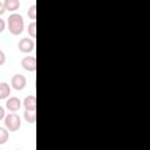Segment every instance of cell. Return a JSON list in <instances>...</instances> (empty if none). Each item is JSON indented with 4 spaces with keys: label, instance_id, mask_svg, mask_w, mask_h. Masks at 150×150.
Instances as JSON below:
<instances>
[{
    "label": "cell",
    "instance_id": "6da1fadb",
    "mask_svg": "<svg viewBox=\"0 0 150 150\" xmlns=\"http://www.w3.org/2000/svg\"><path fill=\"white\" fill-rule=\"evenodd\" d=\"M7 29L13 35H20L25 29L23 16L19 13H12L7 18Z\"/></svg>",
    "mask_w": 150,
    "mask_h": 150
},
{
    "label": "cell",
    "instance_id": "7a4b0ae2",
    "mask_svg": "<svg viewBox=\"0 0 150 150\" xmlns=\"http://www.w3.org/2000/svg\"><path fill=\"white\" fill-rule=\"evenodd\" d=\"M4 123L5 128L8 131H16L21 128V118L15 112H9L8 115H6L4 118Z\"/></svg>",
    "mask_w": 150,
    "mask_h": 150
},
{
    "label": "cell",
    "instance_id": "3957f363",
    "mask_svg": "<svg viewBox=\"0 0 150 150\" xmlns=\"http://www.w3.org/2000/svg\"><path fill=\"white\" fill-rule=\"evenodd\" d=\"M26 84H27V79L22 74H15L11 79V86H12V88L15 89V90H18V91L25 89Z\"/></svg>",
    "mask_w": 150,
    "mask_h": 150
},
{
    "label": "cell",
    "instance_id": "277c9868",
    "mask_svg": "<svg viewBox=\"0 0 150 150\" xmlns=\"http://www.w3.org/2000/svg\"><path fill=\"white\" fill-rule=\"evenodd\" d=\"M18 47H19V50H20L21 53H26V54H27V53H30V52L34 50V48H35V42H34V40L30 39V38H22V39L19 41Z\"/></svg>",
    "mask_w": 150,
    "mask_h": 150
},
{
    "label": "cell",
    "instance_id": "5b68a950",
    "mask_svg": "<svg viewBox=\"0 0 150 150\" xmlns=\"http://www.w3.org/2000/svg\"><path fill=\"white\" fill-rule=\"evenodd\" d=\"M5 105H6L7 110H9L11 112H15V111H18L22 107V102H21V100L19 97L11 96V97H8L6 100V104Z\"/></svg>",
    "mask_w": 150,
    "mask_h": 150
},
{
    "label": "cell",
    "instance_id": "8992f818",
    "mask_svg": "<svg viewBox=\"0 0 150 150\" xmlns=\"http://www.w3.org/2000/svg\"><path fill=\"white\" fill-rule=\"evenodd\" d=\"M21 67L27 71H35L36 70V59L34 56H25L21 60Z\"/></svg>",
    "mask_w": 150,
    "mask_h": 150
},
{
    "label": "cell",
    "instance_id": "52a82bcc",
    "mask_svg": "<svg viewBox=\"0 0 150 150\" xmlns=\"http://www.w3.org/2000/svg\"><path fill=\"white\" fill-rule=\"evenodd\" d=\"M22 105L26 111H35L36 109V97L34 95H28L23 98Z\"/></svg>",
    "mask_w": 150,
    "mask_h": 150
},
{
    "label": "cell",
    "instance_id": "ba28073f",
    "mask_svg": "<svg viewBox=\"0 0 150 150\" xmlns=\"http://www.w3.org/2000/svg\"><path fill=\"white\" fill-rule=\"evenodd\" d=\"M11 94V87L7 82L0 83V100H7Z\"/></svg>",
    "mask_w": 150,
    "mask_h": 150
},
{
    "label": "cell",
    "instance_id": "9c48e42d",
    "mask_svg": "<svg viewBox=\"0 0 150 150\" xmlns=\"http://www.w3.org/2000/svg\"><path fill=\"white\" fill-rule=\"evenodd\" d=\"M4 5H5L6 11L15 12L20 7V1L19 0H5L4 1Z\"/></svg>",
    "mask_w": 150,
    "mask_h": 150
},
{
    "label": "cell",
    "instance_id": "30bf717a",
    "mask_svg": "<svg viewBox=\"0 0 150 150\" xmlns=\"http://www.w3.org/2000/svg\"><path fill=\"white\" fill-rule=\"evenodd\" d=\"M23 118H25V121H26L27 123L33 124V123H35L36 114H35V111H26V110H25V112H23Z\"/></svg>",
    "mask_w": 150,
    "mask_h": 150
},
{
    "label": "cell",
    "instance_id": "8fae6325",
    "mask_svg": "<svg viewBox=\"0 0 150 150\" xmlns=\"http://www.w3.org/2000/svg\"><path fill=\"white\" fill-rule=\"evenodd\" d=\"M9 137V131L5 127H0V145L5 144L8 141Z\"/></svg>",
    "mask_w": 150,
    "mask_h": 150
},
{
    "label": "cell",
    "instance_id": "7c38bea8",
    "mask_svg": "<svg viewBox=\"0 0 150 150\" xmlns=\"http://www.w3.org/2000/svg\"><path fill=\"white\" fill-rule=\"evenodd\" d=\"M27 30H28V34L30 38H35L36 36V22L35 21H32L28 27H27Z\"/></svg>",
    "mask_w": 150,
    "mask_h": 150
},
{
    "label": "cell",
    "instance_id": "4fadbf2b",
    "mask_svg": "<svg viewBox=\"0 0 150 150\" xmlns=\"http://www.w3.org/2000/svg\"><path fill=\"white\" fill-rule=\"evenodd\" d=\"M27 14H28V18L29 19H32L33 21H35V19H36V5H32L28 8Z\"/></svg>",
    "mask_w": 150,
    "mask_h": 150
},
{
    "label": "cell",
    "instance_id": "5bb4252c",
    "mask_svg": "<svg viewBox=\"0 0 150 150\" xmlns=\"http://www.w3.org/2000/svg\"><path fill=\"white\" fill-rule=\"evenodd\" d=\"M5 62H6V54L4 50L0 49V66H2Z\"/></svg>",
    "mask_w": 150,
    "mask_h": 150
},
{
    "label": "cell",
    "instance_id": "9a60e30c",
    "mask_svg": "<svg viewBox=\"0 0 150 150\" xmlns=\"http://www.w3.org/2000/svg\"><path fill=\"white\" fill-rule=\"evenodd\" d=\"M6 27H7L6 21H5L4 19H1V18H0V33H2V32L6 29Z\"/></svg>",
    "mask_w": 150,
    "mask_h": 150
},
{
    "label": "cell",
    "instance_id": "2e32d148",
    "mask_svg": "<svg viewBox=\"0 0 150 150\" xmlns=\"http://www.w3.org/2000/svg\"><path fill=\"white\" fill-rule=\"evenodd\" d=\"M6 116V111H5V108L2 105H0V121H2Z\"/></svg>",
    "mask_w": 150,
    "mask_h": 150
},
{
    "label": "cell",
    "instance_id": "e0dca14e",
    "mask_svg": "<svg viewBox=\"0 0 150 150\" xmlns=\"http://www.w3.org/2000/svg\"><path fill=\"white\" fill-rule=\"evenodd\" d=\"M5 12H6L5 5H4V2H2V1H0V15H2Z\"/></svg>",
    "mask_w": 150,
    "mask_h": 150
},
{
    "label": "cell",
    "instance_id": "ac0fdd59",
    "mask_svg": "<svg viewBox=\"0 0 150 150\" xmlns=\"http://www.w3.org/2000/svg\"><path fill=\"white\" fill-rule=\"evenodd\" d=\"M15 150H21V149H15Z\"/></svg>",
    "mask_w": 150,
    "mask_h": 150
}]
</instances>
